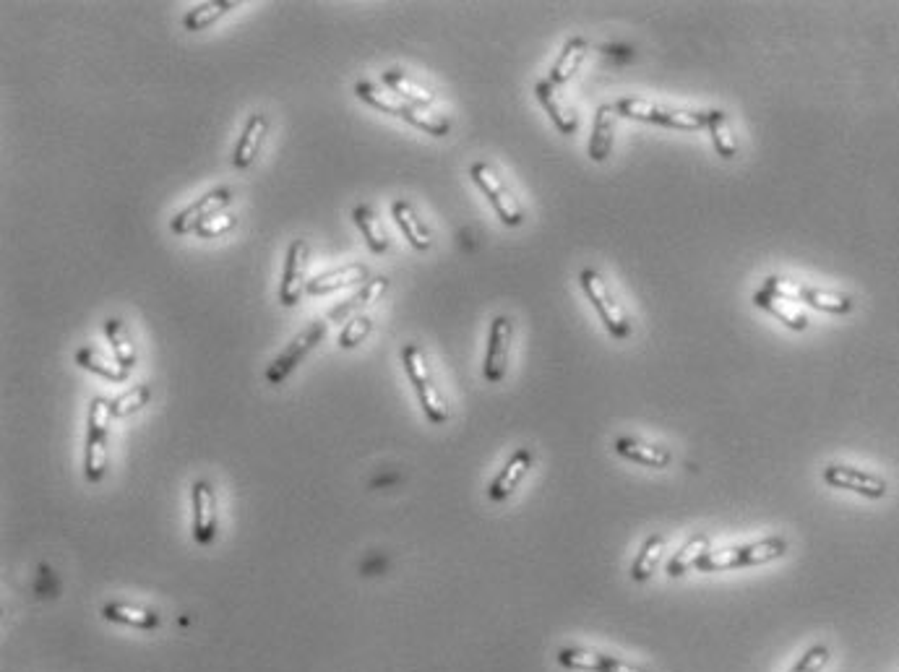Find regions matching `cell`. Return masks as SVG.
<instances>
[{
  "label": "cell",
  "instance_id": "obj_1",
  "mask_svg": "<svg viewBox=\"0 0 899 672\" xmlns=\"http://www.w3.org/2000/svg\"><path fill=\"white\" fill-rule=\"evenodd\" d=\"M785 553H787L785 537H764V540L751 542V545L728 547V550H709L704 558H699L694 571L712 574V571H730V568L764 566V563H772V560L782 558Z\"/></svg>",
  "mask_w": 899,
  "mask_h": 672
},
{
  "label": "cell",
  "instance_id": "obj_2",
  "mask_svg": "<svg viewBox=\"0 0 899 672\" xmlns=\"http://www.w3.org/2000/svg\"><path fill=\"white\" fill-rule=\"evenodd\" d=\"M402 363L407 376H410L412 386H415V394L420 399V407H423L425 417H428L433 425H443L449 420V404L443 399L441 389L433 381V373H430L428 357H425L423 347L417 344H407L402 350Z\"/></svg>",
  "mask_w": 899,
  "mask_h": 672
},
{
  "label": "cell",
  "instance_id": "obj_3",
  "mask_svg": "<svg viewBox=\"0 0 899 672\" xmlns=\"http://www.w3.org/2000/svg\"><path fill=\"white\" fill-rule=\"evenodd\" d=\"M615 112L623 118L642 120V123H655L662 128H673V131H701L709 126L712 110L691 112V110H670V107L652 105L647 99H618Z\"/></svg>",
  "mask_w": 899,
  "mask_h": 672
},
{
  "label": "cell",
  "instance_id": "obj_4",
  "mask_svg": "<svg viewBox=\"0 0 899 672\" xmlns=\"http://www.w3.org/2000/svg\"><path fill=\"white\" fill-rule=\"evenodd\" d=\"M759 290L769 292L774 297H782V300H800V303L811 305L816 310H824V313H832V316H845L853 310V297L842 295V292H827L816 290V287H806V284L795 282V279L785 277H767Z\"/></svg>",
  "mask_w": 899,
  "mask_h": 672
},
{
  "label": "cell",
  "instance_id": "obj_5",
  "mask_svg": "<svg viewBox=\"0 0 899 672\" xmlns=\"http://www.w3.org/2000/svg\"><path fill=\"white\" fill-rule=\"evenodd\" d=\"M110 402L97 396L89 407V425H86L84 448V477L86 482H102L107 475V422H110Z\"/></svg>",
  "mask_w": 899,
  "mask_h": 672
},
{
  "label": "cell",
  "instance_id": "obj_6",
  "mask_svg": "<svg viewBox=\"0 0 899 672\" xmlns=\"http://www.w3.org/2000/svg\"><path fill=\"white\" fill-rule=\"evenodd\" d=\"M582 287L584 292H587L589 300H592V305L597 308V313H600L602 323H605V329L610 331V336H613V339H628V336H631V318H628V313L623 310V305L615 300L608 282H605L595 269H584Z\"/></svg>",
  "mask_w": 899,
  "mask_h": 672
},
{
  "label": "cell",
  "instance_id": "obj_7",
  "mask_svg": "<svg viewBox=\"0 0 899 672\" xmlns=\"http://www.w3.org/2000/svg\"><path fill=\"white\" fill-rule=\"evenodd\" d=\"M470 175H472V180L480 185V191L488 196V201L493 204V209L498 211V217H501L503 224H509V227H519V224L524 222L522 204L516 201L514 193L509 191V185L498 178L493 167L485 165V162H475L470 170Z\"/></svg>",
  "mask_w": 899,
  "mask_h": 672
},
{
  "label": "cell",
  "instance_id": "obj_8",
  "mask_svg": "<svg viewBox=\"0 0 899 672\" xmlns=\"http://www.w3.org/2000/svg\"><path fill=\"white\" fill-rule=\"evenodd\" d=\"M324 334H326V321H313L311 326H305V329L292 339L290 347L269 365V370H266V381L272 383V386L285 383L292 370L303 363V357L311 350H316L318 342L324 339Z\"/></svg>",
  "mask_w": 899,
  "mask_h": 672
},
{
  "label": "cell",
  "instance_id": "obj_9",
  "mask_svg": "<svg viewBox=\"0 0 899 672\" xmlns=\"http://www.w3.org/2000/svg\"><path fill=\"white\" fill-rule=\"evenodd\" d=\"M824 482L829 488L837 490H850V493H858L863 498H871V501H879L889 493V485H886L884 477L866 472V469L847 467V464H829L824 467Z\"/></svg>",
  "mask_w": 899,
  "mask_h": 672
},
{
  "label": "cell",
  "instance_id": "obj_10",
  "mask_svg": "<svg viewBox=\"0 0 899 672\" xmlns=\"http://www.w3.org/2000/svg\"><path fill=\"white\" fill-rule=\"evenodd\" d=\"M511 334H514V326H511L509 316L493 318L488 334V350H485V363H483V378L488 383H501L503 378H506L511 352Z\"/></svg>",
  "mask_w": 899,
  "mask_h": 672
},
{
  "label": "cell",
  "instance_id": "obj_11",
  "mask_svg": "<svg viewBox=\"0 0 899 672\" xmlns=\"http://www.w3.org/2000/svg\"><path fill=\"white\" fill-rule=\"evenodd\" d=\"M308 261H311V248L305 240H295L287 251V264H285V277H282V287H279V300L287 308H295L300 303L303 292H308Z\"/></svg>",
  "mask_w": 899,
  "mask_h": 672
},
{
  "label": "cell",
  "instance_id": "obj_12",
  "mask_svg": "<svg viewBox=\"0 0 899 672\" xmlns=\"http://www.w3.org/2000/svg\"><path fill=\"white\" fill-rule=\"evenodd\" d=\"M232 204V191L230 188H217V191L206 193L199 201H193L188 209H183L178 217L170 222L172 235H191V232L199 230V224L206 222L214 214H222L227 206Z\"/></svg>",
  "mask_w": 899,
  "mask_h": 672
},
{
  "label": "cell",
  "instance_id": "obj_13",
  "mask_svg": "<svg viewBox=\"0 0 899 672\" xmlns=\"http://www.w3.org/2000/svg\"><path fill=\"white\" fill-rule=\"evenodd\" d=\"M193 503V537L199 545H212L217 537V495L206 480H199L191 490Z\"/></svg>",
  "mask_w": 899,
  "mask_h": 672
},
{
  "label": "cell",
  "instance_id": "obj_14",
  "mask_svg": "<svg viewBox=\"0 0 899 672\" xmlns=\"http://www.w3.org/2000/svg\"><path fill=\"white\" fill-rule=\"evenodd\" d=\"M558 665L576 672H649L647 667L628 665V662H621V659L608 657V654L600 652H589V649H579V646H563L561 652H558Z\"/></svg>",
  "mask_w": 899,
  "mask_h": 672
},
{
  "label": "cell",
  "instance_id": "obj_15",
  "mask_svg": "<svg viewBox=\"0 0 899 672\" xmlns=\"http://www.w3.org/2000/svg\"><path fill=\"white\" fill-rule=\"evenodd\" d=\"M532 462H535V454H532L529 448H516L514 454H511L509 462H506V467L498 472L496 480L490 482V488H488L490 501L493 503L506 501V498H509L516 488H519V482L524 480V475L529 472Z\"/></svg>",
  "mask_w": 899,
  "mask_h": 672
},
{
  "label": "cell",
  "instance_id": "obj_16",
  "mask_svg": "<svg viewBox=\"0 0 899 672\" xmlns=\"http://www.w3.org/2000/svg\"><path fill=\"white\" fill-rule=\"evenodd\" d=\"M615 454L628 459V462L642 464V467L665 469L673 462V451L665 446H652V443L636 441V438H615L613 443Z\"/></svg>",
  "mask_w": 899,
  "mask_h": 672
},
{
  "label": "cell",
  "instance_id": "obj_17",
  "mask_svg": "<svg viewBox=\"0 0 899 672\" xmlns=\"http://www.w3.org/2000/svg\"><path fill=\"white\" fill-rule=\"evenodd\" d=\"M535 94H537V99L543 102L545 110H548L550 120L556 123L558 131L566 133V136H574L576 128H579V118H576V112L571 110L569 102L561 97L558 86L550 84V81L545 79L535 86Z\"/></svg>",
  "mask_w": 899,
  "mask_h": 672
},
{
  "label": "cell",
  "instance_id": "obj_18",
  "mask_svg": "<svg viewBox=\"0 0 899 672\" xmlns=\"http://www.w3.org/2000/svg\"><path fill=\"white\" fill-rule=\"evenodd\" d=\"M615 105H600L595 112V123H592V139H589V159L592 162H605L613 152L615 141Z\"/></svg>",
  "mask_w": 899,
  "mask_h": 672
},
{
  "label": "cell",
  "instance_id": "obj_19",
  "mask_svg": "<svg viewBox=\"0 0 899 672\" xmlns=\"http://www.w3.org/2000/svg\"><path fill=\"white\" fill-rule=\"evenodd\" d=\"M368 266L365 264H347L342 269L326 271V274H318V277L308 279V292L311 295H329V292L344 290V287H352V284H360L368 279Z\"/></svg>",
  "mask_w": 899,
  "mask_h": 672
},
{
  "label": "cell",
  "instance_id": "obj_20",
  "mask_svg": "<svg viewBox=\"0 0 899 672\" xmlns=\"http://www.w3.org/2000/svg\"><path fill=\"white\" fill-rule=\"evenodd\" d=\"M266 131H269V120H266V115H253V118H248L243 136H240L238 146H235V154H232V165L238 167V170L251 167L258 149L264 144Z\"/></svg>",
  "mask_w": 899,
  "mask_h": 672
},
{
  "label": "cell",
  "instance_id": "obj_21",
  "mask_svg": "<svg viewBox=\"0 0 899 672\" xmlns=\"http://www.w3.org/2000/svg\"><path fill=\"white\" fill-rule=\"evenodd\" d=\"M102 618L110 620V623H120V626L141 628V631H157L162 618L154 610H146V607L126 605V602H107L102 607Z\"/></svg>",
  "mask_w": 899,
  "mask_h": 672
},
{
  "label": "cell",
  "instance_id": "obj_22",
  "mask_svg": "<svg viewBox=\"0 0 899 672\" xmlns=\"http://www.w3.org/2000/svg\"><path fill=\"white\" fill-rule=\"evenodd\" d=\"M391 214L397 219L399 230L404 232V238L412 243V248H417V251H428L430 245H433V238H430V230L423 224V219L417 217V211L412 209L407 201H397V204L391 206Z\"/></svg>",
  "mask_w": 899,
  "mask_h": 672
},
{
  "label": "cell",
  "instance_id": "obj_23",
  "mask_svg": "<svg viewBox=\"0 0 899 672\" xmlns=\"http://www.w3.org/2000/svg\"><path fill=\"white\" fill-rule=\"evenodd\" d=\"M587 53H589L587 40H582V37H571V40L563 45L561 55H558V60H556V66H553V71H550V79H548L550 84H556V86L566 84V81H569L571 76L579 71V66L584 63Z\"/></svg>",
  "mask_w": 899,
  "mask_h": 672
},
{
  "label": "cell",
  "instance_id": "obj_24",
  "mask_svg": "<svg viewBox=\"0 0 899 672\" xmlns=\"http://www.w3.org/2000/svg\"><path fill=\"white\" fill-rule=\"evenodd\" d=\"M754 305H759V308H764V310H767V313H772L774 318H780V321L785 323L787 329H793V331H806L808 329V316H806V313L795 308V305L787 303V300H782V297H774V295H769V292H764V290H756L754 292Z\"/></svg>",
  "mask_w": 899,
  "mask_h": 672
},
{
  "label": "cell",
  "instance_id": "obj_25",
  "mask_svg": "<svg viewBox=\"0 0 899 672\" xmlns=\"http://www.w3.org/2000/svg\"><path fill=\"white\" fill-rule=\"evenodd\" d=\"M384 84L389 86L391 92L397 94V97H402L404 102H410V105L428 107L436 102V94L430 92V89H425V86L417 84V81H412L407 73L397 71V68L384 73Z\"/></svg>",
  "mask_w": 899,
  "mask_h": 672
},
{
  "label": "cell",
  "instance_id": "obj_26",
  "mask_svg": "<svg viewBox=\"0 0 899 672\" xmlns=\"http://www.w3.org/2000/svg\"><path fill=\"white\" fill-rule=\"evenodd\" d=\"M386 290H389V279H386V277L368 279V282L363 284V290L357 292V295L347 297V300H344V303H339L337 308H331L329 318H331V321H342V318H347V316H355L357 310L365 308V305H371L373 300H378V297L384 295Z\"/></svg>",
  "mask_w": 899,
  "mask_h": 672
},
{
  "label": "cell",
  "instance_id": "obj_27",
  "mask_svg": "<svg viewBox=\"0 0 899 672\" xmlns=\"http://www.w3.org/2000/svg\"><path fill=\"white\" fill-rule=\"evenodd\" d=\"M709 550H712V542H709L707 534H696V537H691V540H688L686 545H683L681 550H678V553L670 558V563H668L670 579H678V576L688 574V571H694V566L699 563V558H704Z\"/></svg>",
  "mask_w": 899,
  "mask_h": 672
},
{
  "label": "cell",
  "instance_id": "obj_28",
  "mask_svg": "<svg viewBox=\"0 0 899 672\" xmlns=\"http://www.w3.org/2000/svg\"><path fill=\"white\" fill-rule=\"evenodd\" d=\"M352 219H355V224L360 227V232H363L368 248H371L373 253H386V248H389V235H386L381 219L376 217V211H373L371 206H355V209H352Z\"/></svg>",
  "mask_w": 899,
  "mask_h": 672
},
{
  "label": "cell",
  "instance_id": "obj_29",
  "mask_svg": "<svg viewBox=\"0 0 899 672\" xmlns=\"http://www.w3.org/2000/svg\"><path fill=\"white\" fill-rule=\"evenodd\" d=\"M662 553H665V537H662V534H652V537H647V542H644L642 550H639V555H636L634 563H631V579L639 581V584L647 579H652V574H655V568H657V563H660Z\"/></svg>",
  "mask_w": 899,
  "mask_h": 672
},
{
  "label": "cell",
  "instance_id": "obj_30",
  "mask_svg": "<svg viewBox=\"0 0 899 672\" xmlns=\"http://www.w3.org/2000/svg\"><path fill=\"white\" fill-rule=\"evenodd\" d=\"M105 334L115 352V360L126 370H133V365H136V347H133V339L128 334L126 323L120 321V318H110V321H105Z\"/></svg>",
  "mask_w": 899,
  "mask_h": 672
},
{
  "label": "cell",
  "instance_id": "obj_31",
  "mask_svg": "<svg viewBox=\"0 0 899 672\" xmlns=\"http://www.w3.org/2000/svg\"><path fill=\"white\" fill-rule=\"evenodd\" d=\"M76 363H79L81 368L92 370V373H97V376L107 378V381H115V383L128 381V373H131V370L123 368L118 360H107V357H102L100 352L92 350V347H84V350L76 352Z\"/></svg>",
  "mask_w": 899,
  "mask_h": 672
},
{
  "label": "cell",
  "instance_id": "obj_32",
  "mask_svg": "<svg viewBox=\"0 0 899 672\" xmlns=\"http://www.w3.org/2000/svg\"><path fill=\"white\" fill-rule=\"evenodd\" d=\"M709 136H712V144L717 149L722 159H735L738 157V141L733 136V128H730L728 115L722 110H712V118H709L707 126Z\"/></svg>",
  "mask_w": 899,
  "mask_h": 672
},
{
  "label": "cell",
  "instance_id": "obj_33",
  "mask_svg": "<svg viewBox=\"0 0 899 672\" xmlns=\"http://www.w3.org/2000/svg\"><path fill=\"white\" fill-rule=\"evenodd\" d=\"M402 120H407L410 126L420 128V131L430 133V136H446L451 131V123L443 115L438 112H430L428 107H417V105H404L402 110Z\"/></svg>",
  "mask_w": 899,
  "mask_h": 672
},
{
  "label": "cell",
  "instance_id": "obj_34",
  "mask_svg": "<svg viewBox=\"0 0 899 672\" xmlns=\"http://www.w3.org/2000/svg\"><path fill=\"white\" fill-rule=\"evenodd\" d=\"M235 6L238 3H232V0H209V3H201V6H196L186 16V29L188 32H201V29L212 27L222 16L230 14Z\"/></svg>",
  "mask_w": 899,
  "mask_h": 672
},
{
  "label": "cell",
  "instance_id": "obj_35",
  "mask_svg": "<svg viewBox=\"0 0 899 672\" xmlns=\"http://www.w3.org/2000/svg\"><path fill=\"white\" fill-rule=\"evenodd\" d=\"M149 399H152V389H149L146 383H141V386L131 389L128 394H120L118 399L110 402V415L113 417L136 415V412H141V409L149 404Z\"/></svg>",
  "mask_w": 899,
  "mask_h": 672
},
{
  "label": "cell",
  "instance_id": "obj_36",
  "mask_svg": "<svg viewBox=\"0 0 899 672\" xmlns=\"http://www.w3.org/2000/svg\"><path fill=\"white\" fill-rule=\"evenodd\" d=\"M371 331H373V318L352 316L350 321H347V326L342 329V334H339V344H342L344 350H352V347H357L360 342H365Z\"/></svg>",
  "mask_w": 899,
  "mask_h": 672
},
{
  "label": "cell",
  "instance_id": "obj_37",
  "mask_svg": "<svg viewBox=\"0 0 899 672\" xmlns=\"http://www.w3.org/2000/svg\"><path fill=\"white\" fill-rule=\"evenodd\" d=\"M829 657H832V652H829V646L827 644H816V646H811V649H808V652L803 654V657H800L798 662H795L793 670H790V672H821V670H824V667L829 665Z\"/></svg>",
  "mask_w": 899,
  "mask_h": 672
},
{
  "label": "cell",
  "instance_id": "obj_38",
  "mask_svg": "<svg viewBox=\"0 0 899 672\" xmlns=\"http://www.w3.org/2000/svg\"><path fill=\"white\" fill-rule=\"evenodd\" d=\"M232 227H235V217L222 211V214H214V217H209L206 222H201L196 235H199V238H219V235H225V232L232 230Z\"/></svg>",
  "mask_w": 899,
  "mask_h": 672
}]
</instances>
